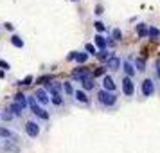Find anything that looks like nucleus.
I'll return each instance as SVG.
<instances>
[{
  "mask_svg": "<svg viewBox=\"0 0 160 153\" xmlns=\"http://www.w3.org/2000/svg\"><path fill=\"white\" fill-rule=\"evenodd\" d=\"M27 108H31L32 115H36L38 119H42V121H45V123L51 119V114L47 112V108H43L42 105H38L36 99H34L32 95H29V97H27Z\"/></svg>",
  "mask_w": 160,
  "mask_h": 153,
  "instance_id": "f257e3e1",
  "label": "nucleus"
},
{
  "mask_svg": "<svg viewBox=\"0 0 160 153\" xmlns=\"http://www.w3.org/2000/svg\"><path fill=\"white\" fill-rule=\"evenodd\" d=\"M97 101L101 103V106H115L117 105V94L115 92H106L99 88L97 92Z\"/></svg>",
  "mask_w": 160,
  "mask_h": 153,
  "instance_id": "f03ea898",
  "label": "nucleus"
},
{
  "mask_svg": "<svg viewBox=\"0 0 160 153\" xmlns=\"http://www.w3.org/2000/svg\"><path fill=\"white\" fill-rule=\"evenodd\" d=\"M140 94L144 97H151L155 94V81L151 78H144L142 83H140Z\"/></svg>",
  "mask_w": 160,
  "mask_h": 153,
  "instance_id": "7ed1b4c3",
  "label": "nucleus"
},
{
  "mask_svg": "<svg viewBox=\"0 0 160 153\" xmlns=\"http://www.w3.org/2000/svg\"><path fill=\"white\" fill-rule=\"evenodd\" d=\"M32 97H34V99H36V103H38V105H42L43 108L49 105V103H51V95L47 94V90H45V88H42V87L34 90Z\"/></svg>",
  "mask_w": 160,
  "mask_h": 153,
  "instance_id": "20e7f679",
  "label": "nucleus"
},
{
  "mask_svg": "<svg viewBox=\"0 0 160 153\" xmlns=\"http://www.w3.org/2000/svg\"><path fill=\"white\" fill-rule=\"evenodd\" d=\"M122 92L126 97H133L135 95V81L131 79V78H126L124 76L122 79Z\"/></svg>",
  "mask_w": 160,
  "mask_h": 153,
  "instance_id": "39448f33",
  "label": "nucleus"
},
{
  "mask_svg": "<svg viewBox=\"0 0 160 153\" xmlns=\"http://www.w3.org/2000/svg\"><path fill=\"white\" fill-rule=\"evenodd\" d=\"M121 67H122V59L119 58L117 54H112V58L106 61V70L117 72V70H121Z\"/></svg>",
  "mask_w": 160,
  "mask_h": 153,
  "instance_id": "423d86ee",
  "label": "nucleus"
},
{
  "mask_svg": "<svg viewBox=\"0 0 160 153\" xmlns=\"http://www.w3.org/2000/svg\"><path fill=\"white\" fill-rule=\"evenodd\" d=\"M23 128H25V133L32 139H36L38 135H40V124H38L36 121H27Z\"/></svg>",
  "mask_w": 160,
  "mask_h": 153,
  "instance_id": "0eeeda50",
  "label": "nucleus"
},
{
  "mask_svg": "<svg viewBox=\"0 0 160 153\" xmlns=\"http://www.w3.org/2000/svg\"><path fill=\"white\" fill-rule=\"evenodd\" d=\"M45 90H47V94L49 95H61L63 94V85L61 83H58V81L54 79V81H51L47 87H43Z\"/></svg>",
  "mask_w": 160,
  "mask_h": 153,
  "instance_id": "6e6552de",
  "label": "nucleus"
},
{
  "mask_svg": "<svg viewBox=\"0 0 160 153\" xmlns=\"http://www.w3.org/2000/svg\"><path fill=\"white\" fill-rule=\"evenodd\" d=\"M102 90H106V92H115L117 90V83L110 74L102 76Z\"/></svg>",
  "mask_w": 160,
  "mask_h": 153,
  "instance_id": "1a4fd4ad",
  "label": "nucleus"
},
{
  "mask_svg": "<svg viewBox=\"0 0 160 153\" xmlns=\"http://www.w3.org/2000/svg\"><path fill=\"white\" fill-rule=\"evenodd\" d=\"M121 70H122L124 74H126V78H135V74H137V70H135V67H133V61L131 59H122V67H121Z\"/></svg>",
  "mask_w": 160,
  "mask_h": 153,
  "instance_id": "9d476101",
  "label": "nucleus"
},
{
  "mask_svg": "<svg viewBox=\"0 0 160 153\" xmlns=\"http://www.w3.org/2000/svg\"><path fill=\"white\" fill-rule=\"evenodd\" d=\"M74 99L79 103V105H90V95H88V92H85V90H74Z\"/></svg>",
  "mask_w": 160,
  "mask_h": 153,
  "instance_id": "9b49d317",
  "label": "nucleus"
},
{
  "mask_svg": "<svg viewBox=\"0 0 160 153\" xmlns=\"http://www.w3.org/2000/svg\"><path fill=\"white\" fill-rule=\"evenodd\" d=\"M81 90H85V92H90V90H94L95 88V78L90 74V76H87L85 79H81Z\"/></svg>",
  "mask_w": 160,
  "mask_h": 153,
  "instance_id": "f8f14e48",
  "label": "nucleus"
},
{
  "mask_svg": "<svg viewBox=\"0 0 160 153\" xmlns=\"http://www.w3.org/2000/svg\"><path fill=\"white\" fill-rule=\"evenodd\" d=\"M92 72H88V69H83V67H78V69H74L72 70V78L76 81H81V79H85L87 76H90Z\"/></svg>",
  "mask_w": 160,
  "mask_h": 153,
  "instance_id": "ddd939ff",
  "label": "nucleus"
},
{
  "mask_svg": "<svg viewBox=\"0 0 160 153\" xmlns=\"http://www.w3.org/2000/svg\"><path fill=\"white\" fill-rule=\"evenodd\" d=\"M13 103H16V105H18L22 110L27 108V97H25L22 92H16V94L13 95Z\"/></svg>",
  "mask_w": 160,
  "mask_h": 153,
  "instance_id": "4468645a",
  "label": "nucleus"
},
{
  "mask_svg": "<svg viewBox=\"0 0 160 153\" xmlns=\"http://www.w3.org/2000/svg\"><path fill=\"white\" fill-rule=\"evenodd\" d=\"M133 67H135V70H137V72H146V67H148L146 58H142V56L135 58V59H133Z\"/></svg>",
  "mask_w": 160,
  "mask_h": 153,
  "instance_id": "2eb2a0df",
  "label": "nucleus"
},
{
  "mask_svg": "<svg viewBox=\"0 0 160 153\" xmlns=\"http://www.w3.org/2000/svg\"><path fill=\"white\" fill-rule=\"evenodd\" d=\"M94 47H95V49H99V51L106 49V38L102 36V34H95V38H94Z\"/></svg>",
  "mask_w": 160,
  "mask_h": 153,
  "instance_id": "dca6fc26",
  "label": "nucleus"
},
{
  "mask_svg": "<svg viewBox=\"0 0 160 153\" xmlns=\"http://www.w3.org/2000/svg\"><path fill=\"white\" fill-rule=\"evenodd\" d=\"M148 38H149V40H153V42H158V38H160V29H157V27L149 25V27H148Z\"/></svg>",
  "mask_w": 160,
  "mask_h": 153,
  "instance_id": "f3484780",
  "label": "nucleus"
},
{
  "mask_svg": "<svg viewBox=\"0 0 160 153\" xmlns=\"http://www.w3.org/2000/svg\"><path fill=\"white\" fill-rule=\"evenodd\" d=\"M110 58H112V52H110L108 49H102V51L97 52V59H99V61H102V63H106Z\"/></svg>",
  "mask_w": 160,
  "mask_h": 153,
  "instance_id": "a211bd4d",
  "label": "nucleus"
},
{
  "mask_svg": "<svg viewBox=\"0 0 160 153\" xmlns=\"http://www.w3.org/2000/svg\"><path fill=\"white\" fill-rule=\"evenodd\" d=\"M8 110H9V112H11V114H13L15 117H22V115H23V110L20 108V106H18L16 103H11Z\"/></svg>",
  "mask_w": 160,
  "mask_h": 153,
  "instance_id": "6ab92c4d",
  "label": "nucleus"
},
{
  "mask_svg": "<svg viewBox=\"0 0 160 153\" xmlns=\"http://www.w3.org/2000/svg\"><path fill=\"white\" fill-rule=\"evenodd\" d=\"M61 85H63V92H65L68 97H74V85L72 83H70V81H63Z\"/></svg>",
  "mask_w": 160,
  "mask_h": 153,
  "instance_id": "aec40b11",
  "label": "nucleus"
},
{
  "mask_svg": "<svg viewBox=\"0 0 160 153\" xmlns=\"http://www.w3.org/2000/svg\"><path fill=\"white\" fill-rule=\"evenodd\" d=\"M88 58H90V56H88L87 52H76L74 61H76V63H79V65H83V63H87V61H88Z\"/></svg>",
  "mask_w": 160,
  "mask_h": 153,
  "instance_id": "412c9836",
  "label": "nucleus"
},
{
  "mask_svg": "<svg viewBox=\"0 0 160 153\" xmlns=\"http://www.w3.org/2000/svg\"><path fill=\"white\" fill-rule=\"evenodd\" d=\"M13 139L15 137V131H11L9 128H6V126H0V139Z\"/></svg>",
  "mask_w": 160,
  "mask_h": 153,
  "instance_id": "4be33fe9",
  "label": "nucleus"
},
{
  "mask_svg": "<svg viewBox=\"0 0 160 153\" xmlns=\"http://www.w3.org/2000/svg\"><path fill=\"white\" fill-rule=\"evenodd\" d=\"M137 36L138 38H146L148 36V25H146V23H138L137 25Z\"/></svg>",
  "mask_w": 160,
  "mask_h": 153,
  "instance_id": "5701e85b",
  "label": "nucleus"
},
{
  "mask_svg": "<svg viewBox=\"0 0 160 153\" xmlns=\"http://www.w3.org/2000/svg\"><path fill=\"white\" fill-rule=\"evenodd\" d=\"M51 103L54 105V106H63V105H65L63 94H61V95H51Z\"/></svg>",
  "mask_w": 160,
  "mask_h": 153,
  "instance_id": "b1692460",
  "label": "nucleus"
},
{
  "mask_svg": "<svg viewBox=\"0 0 160 153\" xmlns=\"http://www.w3.org/2000/svg\"><path fill=\"white\" fill-rule=\"evenodd\" d=\"M11 43L15 45L16 49H22L23 47V40L18 36V34H13V36H11Z\"/></svg>",
  "mask_w": 160,
  "mask_h": 153,
  "instance_id": "393cba45",
  "label": "nucleus"
},
{
  "mask_svg": "<svg viewBox=\"0 0 160 153\" xmlns=\"http://www.w3.org/2000/svg\"><path fill=\"white\" fill-rule=\"evenodd\" d=\"M51 81H54V76H42V78L38 79V85H43V87H47Z\"/></svg>",
  "mask_w": 160,
  "mask_h": 153,
  "instance_id": "a878e982",
  "label": "nucleus"
},
{
  "mask_svg": "<svg viewBox=\"0 0 160 153\" xmlns=\"http://www.w3.org/2000/svg\"><path fill=\"white\" fill-rule=\"evenodd\" d=\"M121 38H122V31L115 27V29L112 31V40H113V42H119Z\"/></svg>",
  "mask_w": 160,
  "mask_h": 153,
  "instance_id": "bb28decb",
  "label": "nucleus"
},
{
  "mask_svg": "<svg viewBox=\"0 0 160 153\" xmlns=\"http://www.w3.org/2000/svg\"><path fill=\"white\" fill-rule=\"evenodd\" d=\"M0 119H2V121H13L15 115H13L9 110H6V112H2V114H0Z\"/></svg>",
  "mask_w": 160,
  "mask_h": 153,
  "instance_id": "cd10ccee",
  "label": "nucleus"
},
{
  "mask_svg": "<svg viewBox=\"0 0 160 153\" xmlns=\"http://www.w3.org/2000/svg\"><path fill=\"white\" fill-rule=\"evenodd\" d=\"M94 27H95V31H97V34H101V33H104V31H106V25H104L102 22H99V20L94 23Z\"/></svg>",
  "mask_w": 160,
  "mask_h": 153,
  "instance_id": "c85d7f7f",
  "label": "nucleus"
},
{
  "mask_svg": "<svg viewBox=\"0 0 160 153\" xmlns=\"http://www.w3.org/2000/svg\"><path fill=\"white\" fill-rule=\"evenodd\" d=\"M32 81H34V78H32V76H25V78H23V79L16 81V85H31V83H32Z\"/></svg>",
  "mask_w": 160,
  "mask_h": 153,
  "instance_id": "c756f323",
  "label": "nucleus"
},
{
  "mask_svg": "<svg viewBox=\"0 0 160 153\" xmlns=\"http://www.w3.org/2000/svg\"><path fill=\"white\" fill-rule=\"evenodd\" d=\"M85 52L90 56V54H95V52H97V49L94 47V43H87V45H85Z\"/></svg>",
  "mask_w": 160,
  "mask_h": 153,
  "instance_id": "7c9ffc66",
  "label": "nucleus"
},
{
  "mask_svg": "<svg viewBox=\"0 0 160 153\" xmlns=\"http://www.w3.org/2000/svg\"><path fill=\"white\" fill-rule=\"evenodd\" d=\"M104 74H106V67H99L97 70L92 72V76H94V78H99V76H104Z\"/></svg>",
  "mask_w": 160,
  "mask_h": 153,
  "instance_id": "2f4dec72",
  "label": "nucleus"
},
{
  "mask_svg": "<svg viewBox=\"0 0 160 153\" xmlns=\"http://www.w3.org/2000/svg\"><path fill=\"white\" fill-rule=\"evenodd\" d=\"M9 69H11V67H9L8 61H6V59H0V70H4V72H6V70H9Z\"/></svg>",
  "mask_w": 160,
  "mask_h": 153,
  "instance_id": "473e14b6",
  "label": "nucleus"
},
{
  "mask_svg": "<svg viewBox=\"0 0 160 153\" xmlns=\"http://www.w3.org/2000/svg\"><path fill=\"white\" fill-rule=\"evenodd\" d=\"M155 72H157V78H160V58L155 61Z\"/></svg>",
  "mask_w": 160,
  "mask_h": 153,
  "instance_id": "72a5a7b5",
  "label": "nucleus"
},
{
  "mask_svg": "<svg viewBox=\"0 0 160 153\" xmlns=\"http://www.w3.org/2000/svg\"><path fill=\"white\" fill-rule=\"evenodd\" d=\"M4 27H6L8 31H15V25H13L11 22H6V23H4Z\"/></svg>",
  "mask_w": 160,
  "mask_h": 153,
  "instance_id": "f704fd0d",
  "label": "nucleus"
},
{
  "mask_svg": "<svg viewBox=\"0 0 160 153\" xmlns=\"http://www.w3.org/2000/svg\"><path fill=\"white\" fill-rule=\"evenodd\" d=\"M102 11H104V9H102V6H95V15H101Z\"/></svg>",
  "mask_w": 160,
  "mask_h": 153,
  "instance_id": "c9c22d12",
  "label": "nucleus"
},
{
  "mask_svg": "<svg viewBox=\"0 0 160 153\" xmlns=\"http://www.w3.org/2000/svg\"><path fill=\"white\" fill-rule=\"evenodd\" d=\"M74 58H76V52H70V54L67 56V61H72Z\"/></svg>",
  "mask_w": 160,
  "mask_h": 153,
  "instance_id": "e433bc0d",
  "label": "nucleus"
},
{
  "mask_svg": "<svg viewBox=\"0 0 160 153\" xmlns=\"http://www.w3.org/2000/svg\"><path fill=\"white\" fill-rule=\"evenodd\" d=\"M4 78H6V72H4V70H0V79H4Z\"/></svg>",
  "mask_w": 160,
  "mask_h": 153,
  "instance_id": "4c0bfd02",
  "label": "nucleus"
},
{
  "mask_svg": "<svg viewBox=\"0 0 160 153\" xmlns=\"http://www.w3.org/2000/svg\"><path fill=\"white\" fill-rule=\"evenodd\" d=\"M72 2H78V0H72Z\"/></svg>",
  "mask_w": 160,
  "mask_h": 153,
  "instance_id": "58836bf2",
  "label": "nucleus"
},
{
  "mask_svg": "<svg viewBox=\"0 0 160 153\" xmlns=\"http://www.w3.org/2000/svg\"><path fill=\"white\" fill-rule=\"evenodd\" d=\"M158 79H160V78H158Z\"/></svg>",
  "mask_w": 160,
  "mask_h": 153,
  "instance_id": "ea45409f",
  "label": "nucleus"
}]
</instances>
